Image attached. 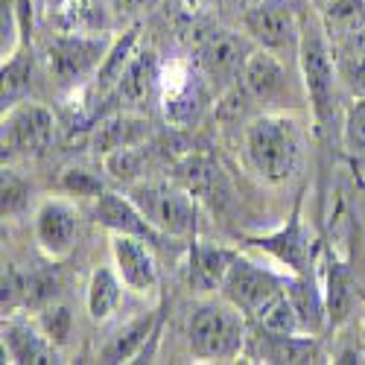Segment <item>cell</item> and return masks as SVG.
Returning a JSON list of instances; mask_svg holds the SVG:
<instances>
[{
    "label": "cell",
    "mask_w": 365,
    "mask_h": 365,
    "mask_svg": "<svg viewBox=\"0 0 365 365\" xmlns=\"http://www.w3.org/2000/svg\"><path fill=\"white\" fill-rule=\"evenodd\" d=\"M249 56H252V47L246 41L228 33V29H220V33L207 36L205 44L199 47V68L210 79L231 82V79L242 76V68H246Z\"/></svg>",
    "instance_id": "cell-12"
},
{
    "label": "cell",
    "mask_w": 365,
    "mask_h": 365,
    "mask_svg": "<svg viewBox=\"0 0 365 365\" xmlns=\"http://www.w3.org/2000/svg\"><path fill=\"white\" fill-rule=\"evenodd\" d=\"M260 324H263L266 333H281V336H292V333H301L298 313H295V307H292V301H289L287 292L260 316Z\"/></svg>",
    "instance_id": "cell-30"
},
{
    "label": "cell",
    "mask_w": 365,
    "mask_h": 365,
    "mask_svg": "<svg viewBox=\"0 0 365 365\" xmlns=\"http://www.w3.org/2000/svg\"><path fill=\"white\" fill-rule=\"evenodd\" d=\"M252 246L269 252L275 260H281L292 275H307L310 272V257H313V249H310V234L304 231L301 220H298V210L292 214V220L278 231V234H266V237H255Z\"/></svg>",
    "instance_id": "cell-16"
},
{
    "label": "cell",
    "mask_w": 365,
    "mask_h": 365,
    "mask_svg": "<svg viewBox=\"0 0 365 365\" xmlns=\"http://www.w3.org/2000/svg\"><path fill=\"white\" fill-rule=\"evenodd\" d=\"M129 199L161 234L187 237L196 231V202L190 190H181L167 181H143L129 190Z\"/></svg>",
    "instance_id": "cell-5"
},
{
    "label": "cell",
    "mask_w": 365,
    "mask_h": 365,
    "mask_svg": "<svg viewBox=\"0 0 365 365\" xmlns=\"http://www.w3.org/2000/svg\"><path fill=\"white\" fill-rule=\"evenodd\" d=\"M143 155L138 152V146H126V149H114L106 155V170L114 175V178H132L140 167Z\"/></svg>",
    "instance_id": "cell-33"
},
{
    "label": "cell",
    "mask_w": 365,
    "mask_h": 365,
    "mask_svg": "<svg viewBox=\"0 0 365 365\" xmlns=\"http://www.w3.org/2000/svg\"><path fill=\"white\" fill-rule=\"evenodd\" d=\"M143 242L146 240L129 237V234H114V240H111V255H114L117 275L135 292H146V289H152L158 284L155 260H152V255H149V249L143 246Z\"/></svg>",
    "instance_id": "cell-15"
},
{
    "label": "cell",
    "mask_w": 365,
    "mask_h": 365,
    "mask_svg": "<svg viewBox=\"0 0 365 365\" xmlns=\"http://www.w3.org/2000/svg\"><path fill=\"white\" fill-rule=\"evenodd\" d=\"M149 0H117V6L120 9H140V6H146Z\"/></svg>",
    "instance_id": "cell-37"
},
{
    "label": "cell",
    "mask_w": 365,
    "mask_h": 365,
    "mask_svg": "<svg viewBox=\"0 0 365 365\" xmlns=\"http://www.w3.org/2000/svg\"><path fill=\"white\" fill-rule=\"evenodd\" d=\"M246 155L263 181L281 185V181H287L298 170V161H301L298 123L287 114L255 117L246 129Z\"/></svg>",
    "instance_id": "cell-1"
},
{
    "label": "cell",
    "mask_w": 365,
    "mask_h": 365,
    "mask_svg": "<svg viewBox=\"0 0 365 365\" xmlns=\"http://www.w3.org/2000/svg\"><path fill=\"white\" fill-rule=\"evenodd\" d=\"M58 345H53L44 330L38 324H29L24 319H6L4 322V356L9 362H29V365H41V362H62L58 359Z\"/></svg>",
    "instance_id": "cell-17"
},
{
    "label": "cell",
    "mask_w": 365,
    "mask_h": 365,
    "mask_svg": "<svg viewBox=\"0 0 365 365\" xmlns=\"http://www.w3.org/2000/svg\"><path fill=\"white\" fill-rule=\"evenodd\" d=\"M348 79H351L354 94L365 97V58H354V62H348Z\"/></svg>",
    "instance_id": "cell-36"
},
{
    "label": "cell",
    "mask_w": 365,
    "mask_h": 365,
    "mask_svg": "<svg viewBox=\"0 0 365 365\" xmlns=\"http://www.w3.org/2000/svg\"><path fill=\"white\" fill-rule=\"evenodd\" d=\"M260 356L266 362H316L319 356V348L316 342L307 336H298V333H292V336H281V333H266L263 342H260Z\"/></svg>",
    "instance_id": "cell-21"
},
{
    "label": "cell",
    "mask_w": 365,
    "mask_h": 365,
    "mask_svg": "<svg viewBox=\"0 0 365 365\" xmlns=\"http://www.w3.org/2000/svg\"><path fill=\"white\" fill-rule=\"evenodd\" d=\"M187 339L199 359H234L246 339L242 310H237L231 301L202 304L187 324Z\"/></svg>",
    "instance_id": "cell-3"
},
{
    "label": "cell",
    "mask_w": 365,
    "mask_h": 365,
    "mask_svg": "<svg viewBox=\"0 0 365 365\" xmlns=\"http://www.w3.org/2000/svg\"><path fill=\"white\" fill-rule=\"evenodd\" d=\"M322 24L327 36L333 38H351L365 26V0H327Z\"/></svg>",
    "instance_id": "cell-26"
},
{
    "label": "cell",
    "mask_w": 365,
    "mask_h": 365,
    "mask_svg": "<svg viewBox=\"0 0 365 365\" xmlns=\"http://www.w3.org/2000/svg\"><path fill=\"white\" fill-rule=\"evenodd\" d=\"M356 298V278L348 263H333L327 269V292H324V304H327V319L330 322H342L351 310V304Z\"/></svg>",
    "instance_id": "cell-23"
},
{
    "label": "cell",
    "mask_w": 365,
    "mask_h": 365,
    "mask_svg": "<svg viewBox=\"0 0 365 365\" xmlns=\"http://www.w3.org/2000/svg\"><path fill=\"white\" fill-rule=\"evenodd\" d=\"M161 79L164 71L155 50H135L111 100L126 108H146L149 103L161 100Z\"/></svg>",
    "instance_id": "cell-11"
},
{
    "label": "cell",
    "mask_w": 365,
    "mask_h": 365,
    "mask_svg": "<svg viewBox=\"0 0 365 365\" xmlns=\"http://www.w3.org/2000/svg\"><path fill=\"white\" fill-rule=\"evenodd\" d=\"M240 79H242V94L249 100L269 103L272 97H278V91L284 88L287 71H284V62L278 58V53L260 47V50H252Z\"/></svg>",
    "instance_id": "cell-18"
},
{
    "label": "cell",
    "mask_w": 365,
    "mask_h": 365,
    "mask_svg": "<svg viewBox=\"0 0 365 365\" xmlns=\"http://www.w3.org/2000/svg\"><path fill=\"white\" fill-rule=\"evenodd\" d=\"M327 29L322 18L310 15L301 21V41H298V65L304 76V88L313 106L319 123H327L333 114V97H336V65L327 41Z\"/></svg>",
    "instance_id": "cell-2"
},
{
    "label": "cell",
    "mask_w": 365,
    "mask_h": 365,
    "mask_svg": "<svg viewBox=\"0 0 365 365\" xmlns=\"http://www.w3.org/2000/svg\"><path fill=\"white\" fill-rule=\"evenodd\" d=\"M26 196H29V187L12 170H4V217L21 214L26 207Z\"/></svg>",
    "instance_id": "cell-34"
},
{
    "label": "cell",
    "mask_w": 365,
    "mask_h": 365,
    "mask_svg": "<svg viewBox=\"0 0 365 365\" xmlns=\"http://www.w3.org/2000/svg\"><path fill=\"white\" fill-rule=\"evenodd\" d=\"M185 185H187V190L193 196L210 199V202H217L220 196L228 193L222 170L214 161H207V158H190L185 164Z\"/></svg>",
    "instance_id": "cell-28"
},
{
    "label": "cell",
    "mask_w": 365,
    "mask_h": 365,
    "mask_svg": "<svg viewBox=\"0 0 365 365\" xmlns=\"http://www.w3.org/2000/svg\"><path fill=\"white\" fill-rule=\"evenodd\" d=\"M120 287H123V281H120V275H114L108 266H100L94 275H91V284H88V313H91V319L106 322L117 310Z\"/></svg>",
    "instance_id": "cell-25"
},
{
    "label": "cell",
    "mask_w": 365,
    "mask_h": 365,
    "mask_svg": "<svg viewBox=\"0 0 365 365\" xmlns=\"http://www.w3.org/2000/svg\"><path fill=\"white\" fill-rule=\"evenodd\" d=\"M287 295L298 313L301 333H319L324 324V316H327V304H324V295L316 289V281L310 272L287 281Z\"/></svg>",
    "instance_id": "cell-20"
},
{
    "label": "cell",
    "mask_w": 365,
    "mask_h": 365,
    "mask_svg": "<svg viewBox=\"0 0 365 365\" xmlns=\"http://www.w3.org/2000/svg\"><path fill=\"white\" fill-rule=\"evenodd\" d=\"M207 85L202 79V73L178 65L170 68L161 79V108L167 123L175 129H187L193 123H199V117L207 108Z\"/></svg>",
    "instance_id": "cell-8"
},
{
    "label": "cell",
    "mask_w": 365,
    "mask_h": 365,
    "mask_svg": "<svg viewBox=\"0 0 365 365\" xmlns=\"http://www.w3.org/2000/svg\"><path fill=\"white\" fill-rule=\"evenodd\" d=\"M237 255L217 249V246H196L193 249V281L199 289H222V281Z\"/></svg>",
    "instance_id": "cell-24"
},
{
    "label": "cell",
    "mask_w": 365,
    "mask_h": 365,
    "mask_svg": "<svg viewBox=\"0 0 365 365\" xmlns=\"http://www.w3.org/2000/svg\"><path fill=\"white\" fill-rule=\"evenodd\" d=\"M287 292V281H281L278 275H272L269 269L234 257L228 275L222 281V295L225 301H231L237 310L249 313V316H263L272 304Z\"/></svg>",
    "instance_id": "cell-6"
},
{
    "label": "cell",
    "mask_w": 365,
    "mask_h": 365,
    "mask_svg": "<svg viewBox=\"0 0 365 365\" xmlns=\"http://www.w3.org/2000/svg\"><path fill=\"white\" fill-rule=\"evenodd\" d=\"M149 330H152V316H143V319H135L132 324H126L103 348V362H129L140 351V345L146 342Z\"/></svg>",
    "instance_id": "cell-29"
},
{
    "label": "cell",
    "mask_w": 365,
    "mask_h": 365,
    "mask_svg": "<svg viewBox=\"0 0 365 365\" xmlns=\"http://www.w3.org/2000/svg\"><path fill=\"white\" fill-rule=\"evenodd\" d=\"M56 138L53 111L38 103H18L4 114V158L6 155H38L50 149Z\"/></svg>",
    "instance_id": "cell-7"
},
{
    "label": "cell",
    "mask_w": 365,
    "mask_h": 365,
    "mask_svg": "<svg viewBox=\"0 0 365 365\" xmlns=\"http://www.w3.org/2000/svg\"><path fill=\"white\" fill-rule=\"evenodd\" d=\"M94 217L100 225H106L108 231L114 234H129V237H140L146 242H161V231L152 225L140 210L138 205L129 199V196H120V193H108L103 190L100 196H94Z\"/></svg>",
    "instance_id": "cell-13"
},
{
    "label": "cell",
    "mask_w": 365,
    "mask_h": 365,
    "mask_svg": "<svg viewBox=\"0 0 365 365\" xmlns=\"http://www.w3.org/2000/svg\"><path fill=\"white\" fill-rule=\"evenodd\" d=\"M146 135H149L146 117L132 114V111H117V114H108L106 120L97 123L94 135H91V146H94L100 155H108L114 149L138 146Z\"/></svg>",
    "instance_id": "cell-19"
},
{
    "label": "cell",
    "mask_w": 365,
    "mask_h": 365,
    "mask_svg": "<svg viewBox=\"0 0 365 365\" xmlns=\"http://www.w3.org/2000/svg\"><path fill=\"white\" fill-rule=\"evenodd\" d=\"M345 146L351 152H365V97H356L345 114Z\"/></svg>",
    "instance_id": "cell-32"
},
{
    "label": "cell",
    "mask_w": 365,
    "mask_h": 365,
    "mask_svg": "<svg viewBox=\"0 0 365 365\" xmlns=\"http://www.w3.org/2000/svg\"><path fill=\"white\" fill-rule=\"evenodd\" d=\"M135 44H138V29H129L126 36H120V38L108 47L100 71L94 73V79L85 85V97H88L91 114H100V106L114 97V91H117L120 79H123V71H126V65H129V58L135 56Z\"/></svg>",
    "instance_id": "cell-14"
},
{
    "label": "cell",
    "mask_w": 365,
    "mask_h": 365,
    "mask_svg": "<svg viewBox=\"0 0 365 365\" xmlns=\"http://www.w3.org/2000/svg\"><path fill=\"white\" fill-rule=\"evenodd\" d=\"M33 85V53L18 47L12 56L4 58V111L24 103Z\"/></svg>",
    "instance_id": "cell-22"
},
{
    "label": "cell",
    "mask_w": 365,
    "mask_h": 365,
    "mask_svg": "<svg viewBox=\"0 0 365 365\" xmlns=\"http://www.w3.org/2000/svg\"><path fill=\"white\" fill-rule=\"evenodd\" d=\"M33 29V0H4V58L26 47Z\"/></svg>",
    "instance_id": "cell-27"
},
{
    "label": "cell",
    "mask_w": 365,
    "mask_h": 365,
    "mask_svg": "<svg viewBox=\"0 0 365 365\" xmlns=\"http://www.w3.org/2000/svg\"><path fill=\"white\" fill-rule=\"evenodd\" d=\"M79 234L76 207L65 199H44L36 210V242L50 260H65Z\"/></svg>",
    "instance_id": "cell-10"
},
{
    "label": "cell",
    "mask_w": 365,
    "mask_h": 365,
    "mask_svg": "<svg viewBox=\"0 0 365 365\" xmlns=\"http://www.w3.org/2000/svg\"><path fill=\"white\" fill-rule=\"evenodd\" d=\"M246 26H249L252 38L272 53L298 50L301 18L295 15L292 0H260L246 15Z\"/></svg>",
    "instance_id": "cell-9"
},
{
    "label": "cell",
    "mask_w": 365,
    "mask_h": 365,
    "mask_svg": "<svg viewBox=\"0 0 365 365\" xmlns=\"http://www.w3.org/2000/svg\"><path fill=\"white\" fill-rule=\"evenodd\" d=\"M56 4H62V0H50V6H56Z\"/></svg>",
    "instance_id": "cell-38"
},
{
    "label": "cell",
    "mask_w": 365,
    "mask_h": 365,
    "mask_svg": "<svg viewBox=\"0 0 365 365\" xmlns=\"http://www.w3.org/2000/svg\"><path fill=\"white\" fill-rule=\"evenodd\" d=\"M71 324H73V316L65 304H50V307L38 316V327L44 330V336L53 342V345H65L68 336H71Z\"/></svg>",
    "instance_id": "cell-31"
},
{
    "label": "cell",
    "mask_w": 365,
    "mask_h": 365,
    "mask_svg": "<svg viewBox=\"0 0 365 365\" xmlns=\"http://www.w3.org/2000/svg\"><path fill=\"white\" fill-rule=\"evenodd\" d=\"M108 38L106 36H91V33H73V29H62L53 36L44 47L47 68L53 79L62 88H76L85 79L91 82L100 71L103 58L108 53Z\"/></svg>",
    "instance_id": "cell-4"
},
{
    "label": "cell",
    "mask_w": 365,
    "mask_h": 365,
    "mask_svg": "<svg viewBox=\"0 0 365 365\" xmlns=\"http://www.w3.org/2000/svg\"><path fill=\"white\" fill-rule=\"evenodd\" d=\"M62 187L71 190V193H79V196H100L103 181L88 170H68L65 178H62Z\"/></svg>",
    "instance_id": "cell-35"
}]
</instances>
